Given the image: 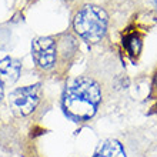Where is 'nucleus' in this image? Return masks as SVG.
I'll return each mask as SVG.
<instances>
[{
	"instance_id": "nucleus-1",
	"label": "nucleus",
	"mask_w": 157,
	"mask_h": 157,
	"mask_svg": "<svg viewBox=\"0 0 157 157\" xmlns=\"http://www.w3.org/2000/svg\"><path fill=\"white\" fill-rule=\"evenodd\" d=\"M103 100L99 82L90 76H80L66 87L63 93V110L76 123L89 121L94 117Z\"/></svg>"
},
{
	"instance_id": "nucleus-2",
	"label": "nucleus",
	"mask_w": 157,
	"mask_h": 157,
	"mask_svg": "<svg viewBox=\"0 0 157 157\" xmlns=\"http://www.w3.org/2000/svg\"><path fill=\"white\" fill-rule=\"evenodd\" d=\"M77 52V40L69 33L43 36L34 39L32 43L34 64L43 71H54L63 66H69Z\"/></svg>"
},
{
	"instance_id": "nucleus-3",
	"label": "nucleus",
	"mask_w": 157,
	"mask_h": 157,
	"mask_svg": "<svg viewBox=\"0 0 157 157\" xmlns=\"http://www.w3.org/2000/svg\"><path fill=\"white\" fill-rule=\"evenodd\" d=\"M107 14L94 4L83 6L75 16L73 29L78 37L89 43H97L107 33Z\"/></svg>"
},
{
	"instance_id": "nucleus-4",
	"label": "nucleus",
	"mask_w": 157,
	"mask_h": 157,
	"mask_svg": "<svg viewBox=\"0 0 157 157\" xmlns=\"http://www.w3.org/2000/svg\"><path fill=\"white\" fill-rule=\"evenodd\" d=\"M41 97H43V91L39 83L19 87L9 96V106L16 117H29L40 106Z\"/></svg>"
},
{
	"instance_id": "nucleus-5",
	"label": "nucleus",
	"mask_w": 157,
	"mask_h": 157,
	"mask_svg": "<svg viewBox=\"0 0 157 157\" xmlns=\"http://www.w3.org/2000/svg\"><path fill=\"white\" fill-rule=\"evenodd\" d=\"M21 71V63L16 59L4 57L0 60V82L3 84H13L17 82Z\"/></svg>"
},
{
	"instance_id": "nucleus-6",
	"label": "nucleus",
	"mask_w": 157,
	"mask_h": 157,
	"mask_svg": "<svg viewBox=\"0 0 157 157\" xmlns=\"http://www.w3.org/2000/svg\"><path fill=\"white\" fill-rule=\"evenodd\" d=\"M93 157H127L123 144L116 139H109L100 143Z\"/></svg>"
},
{
	"instance_id": "nucleus-7",
	"label": "nucleus",
	"mask_w": 157,
	"mask_h": 157,
	"mask_svg": "<svg viewBox=\"0 0 157 157\" xmlns=\"http://www.w3.org/2000/svg\"><path fill=\"white\" fill-rule=\"evenodd\" d=\"M124 49L128 52L132 56H137L141 50V37L137 33H130L123 39Z\"/></svg>"
},
{
	"instance_id": "nucleus-8",
	"label": "nucleus",
	"mask_w": 157,
	"mask_h": 157,
	"mask_svg": "<svg viewBox=\"0 0 157 157\" xmlns=\"http://www.w3.org/2000/svg\"><path fill=\"white\" fill-rule=\"evenodd\" d=\"M4 84L0 82V103H2V100H3V96H4Z\"/></svg>"
},
{
	"instance_id": "nucleus-9",
	"label": "nucleus",
	"mask_w": 157,
	"mask_h": 157,
	"mask_svg": "<svg viewBox=\"0 0 157 157\" xmlns=\"http://www.w3.org/2000/svg\"><path fill=\"white\" fill-rule=\"evenodd\" d=\"M154 86H156V89H157V75H156V77H154Z\"/></svg>"
},
{
	"instance_id": "nucleus-10",
	"label": "nucleus",
	"mask_w": 157,
	"mask_h": 157,
	"mask_svg": "<svg viewBox=\"0 0 157 157\" xmlns=\"http://www.w3.org/2000/svg\"><path fill=\"white\" fill-rule=\"evenodd\" d=\"M154 3H156V6H157V0H154Z\"/></svg>"
}]
</instances>
